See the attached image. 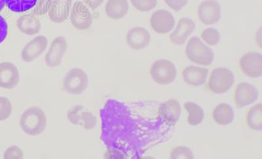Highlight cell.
<instances>
[{
    "label": "cell",
    "mask_w": 262,
    "mask_h": 159,
    "mask_svg": "<svg viewBox=\"0 0 262 159\" xmlns=\"http://www.w3.org/2000/svg\"><path fill=\"white\" fill-rule=\"evenodd\" d=\"M6 6V1L5 0H0V12L3 10Z\"/></svg>",
    "instance_id": "d590c367"
},
{
    "label": "cell",
    "mask_w": 262,
    "mask_h": 159,
    "mask_svg": "<svg viewBox=\"0 0 262 159\" xmlns=\"http://www.w3.org/2000/svg\"><path fill=\"white\" fill-rule=\"evenodd\" d=\"M88 86V74L83 70L77 67L70 70L63 79V88L69 94L81 95Z\"/></svg>",
    "instance_id": "5b68a950"
},
{
    "label": "cell",
    "mask_w": 262,
    "mask_h": 159,
    "mask_svg": "<svg viewBox=\"0 0 262 159\" xmlns=\"http://www.w3.org/2000/svg\"><path fill=\"white\" fill-rule=\"evenodd\" d=\"M201 38L204 40L208 45L214 46L219 43L221 39V34L217 30L209 28L206 29L201 34Z\"/></svg>",
    "instance_id": "4316f807"
},
{
    "label": "cell",
    "mask_w": 262,
    "mask_h": 159,
    "mask_svg": "<svg viewBox=\"0 0 262 159\" xmlns=\"http://www.w3.org/2000/svg\"><path fill=\"white\" fill-rule=\"evenodd\" d=\"M23 151L19 147L14 146L9 147L5 152L4 158L6 159L23 158Z\"/></svg>",
    "instance_id": "1f68e13d"
},
{
    "label": "cell",
    "mask_w": 262,
    "mask_h": 159,
    "mask_svg": "<svg viewBox=\"0 0 262 159\" xmlns=\"http://www.w3.org/2000/svg\"><path fill=\"white\" fill-rule=\"evenodd\" d=\"M258 90L254 86L247 83H241L237 85L234 95L236 106L242 108L253 104L258 100Z\"/></svg>",
    "instance_id": "7c38bea8"
},
{
    "label": "cell",
    "mask_w": 262,
    "mask_h": 159,
    "mask_svg": "<svg viewBox=\"0 0 262 159\" xmlns=\"http://www.w3.org/2000/svg\"><path fill=\"white\" fill-rule=\"evenodd\" d=\"M215 122L221 125H228L233 122L234 111L232 107L228 104H221L215 107L212 113Z\"/></svg>",
    "instance_id": "603a6c76"
},
{
    "label": "cell",
    "mask_w": 262,
    "mask_h": 159,
    "mask_svg": "<svg viewBox=\"0 0 262 159\" xmlns=\"http://www.w3.org/2000/svg\"><path fill=\"white\" fill-rule=\"evenodd\" d=\"M235 83L233 72L225 67L213 70L208 83L209 89L214 94L225 93L232 87Z\"/></svg>",
    "instance_id": "277c9868"
},
{
    "label": "cell",
    "mask_w": 262,
    "mask_h": 159,
    "mask_svg": "<svg viewBox=\"0 0 262 159\" xmlns=\"http://www.w3.org/2000/svg\"><path fill=\"white\" fill-rule=\"evenodd\" d=\"M150 25L154 31L159 34H167L173 29L175 26L174 16L169 11L158 10L151 16Z\"/></svg>",
    "instance_id": "4fadbf2b"
},
{
    "label": "cell",
    "mask_w": 262,
    "mask_h": 159,
    "mask_svg": "<svg viewBox=\"0 0 262 159\" xmlns=\"http://www.w3.org/2000/svg\"><path fill=\"white\" fill-rule=\"evenodd\" d=\"M181 111L180 103L176 100L170 99L160 104L158 117L167 125L174 126L179 121Z\"/></svg>",
    "instance_id": "9a60e30c"
},
{
    "label": "cell",
    "mask_w": 262,
    "mask_h": 159,
    "mask_svg": "<svg viewBox=\"0 0 262 159\" xmlns=\"http://www.w3.org/2000/svg\"><path fill=\"white\" fill-rule=\"evenodd\" d=\"M70 20L76 29L83 31L91 27L93 17L90 9L82 2H76L72 8Z\"/></svg>",
    "instance_id": "52a82bcc"
},
{
    "label": "cell",
    "mask_w": 262,
    "mask_h": 159,
    "mask_svg": "<svg viewBox=\"0 0 262 159\" xmlns=\"http://www.w3.org/2000/svg\"><path fill=\"white\" fill-rule=\"evenodd\" d=\"M170 158L172 159H191L193 158V155L192 151L188 147L181 146L173 149L170 153Z\"/></svg>",
    "instance_id": "f546056e"
},
{
    "label": "cell",
    "mask_w": 262,
    "mask_h": 159,
    "mask_svg": "<svg viewBox=\"0 0 262 159\" xmlns=\"http://www.w3.org/2000/svg\"><path fill=\"white\" fill-rule=\"evenodd\" d=\"M67 117L73 125L80 126L86 130H92L97 125V118L80 105L70 109Z\"/></svg>",
    "instance_id": "ba28073f"
},
{
    "label": "cell",
    "mask_w": 262,
    "mask_h": 159,
    "mask_svg": "<svg viewBox=\"0 0 262 159\" xmlns=\"http://www.w3.org/2000/svg\"><path fill=\"white\" fill-rule=\"evenodd\" d=\"M53 0H37L34 13L37 15L43 16L48 12Z\"/></svg>",
    "instance_id": "4dcf8cb0"
},
{
    "label": "cell",
    "mask_w": 262,
    "mask_h": 159,
    "mask_svg": "<svg viewBox=\"0 0 262 159\" xmlns=\"http://www.w3.org/2000/svg\"><path fill=\"white\" fill-rule=\"evenodd\" d=\"M152 79L160 85H168L175 80L177 69L169 60L162 59L154 63L150 70Z\"/></svg>",
    "instance_id": "8992f818"
},
{
    "label": "cell",
    "mask_w": 262,
    "mask_h": 159,
    "mask_svg": "<svg viewBox=\"0 0 262 159\" xmlns=\"http://www.w3.org/2000/svg\"><path fill=\"white\" fill-rule=\"evenodd\" d=\"M186 54L191 62L198 64L209 65L214 60L212 49L196 37H193L187 44Z\"/></svg>",
    "instance_id": "3957f363"
},
{
    "label": "cell",
    "mask_w": 262,
    "mask_h": 159,
    "mask_svg": "<svg viewBox=\"0 0 262 159\" xmlns=\"http://www.w3.org/2000/svg\"><path fill=\"white\" fill-rule=\"evenodd\" d=\"M239 64L243 73L252 78H259L262 75V56L256 52H250L240 58Z\"/></svg>",
    "instance_id": "30bf717a"
},
{
    "label": "cell",
    "mask_w": 262,
    "mask_h": 159,
    "mask_svg": "<svg viewBox=\"0 0 262 159\" xmlns=\"http://www.w3.org/2000/svg\"><path fill=\"white\" fill-rule=\"evenodd\" d=\"M128 8L127 0H108L105 11L112 19L119 20L127 15Z\"/></svg>",
    "instance_id": "7402d4cb"
},
{
    "label": "cell",
    "mask_w": 262,
    "mask_h": 159,
    "mask_svg": "<svg viewBox=\"0 0 262 159\" xmlns=\"http://www.w3.org/2000/svg\"><path fill=\"white\" fill-rule=\"evenodd\" d=\"M8 8L15 13H24L34 8L37 0H5Z\"/></svg>",
    "instance_id": "484cf974"
},
{
    "label": "cell",
    "mask_w": 262,
    "mask_h": 159,
    "mask_svg": "<svg viewBox=\"0 0 262 159\" xmlns=\"http://www.w3.org/2000/svg\"><path fill=\"white\" fill-rule=\"evenodd\" d=\"M82 1L88 6L89 8L94 11L95 9L99 8L100 5L104 2V0H82Z\"/></svg>",
    "instance_id": "e575fe53"
},
{
    "label": "cell",
    "mask_w": 262,
    "mask_h": 159,
    "mask_svg": "<svg viewBox=\"0 0 262 159\" xmlns=\"http://www.w3.org/2000/svg\"><path fill=\"white\" fill-rule=\"evenodd\" d=\"M247 125L252 130H262V107L260 103L250 109L247 115Z\"/></svg>",
    "instance_id": "d4e9b609"
},
{
    "label": "cell",
    "mask_w": 262,
    "mask_h": 159,
    "mask_svg": "<svg viewBox=\"0 0 262 159\" xmlns=\"http://www.w3.org/2000/svg\"><path fill=\"white\" fill-rule=\"evenodd\" d=\"M151 41L148 31L141 27H136L128 32L127 42L128 46L135 50H140L147 48Z\"/></svg>",
    "instance_id": "d6986e66"
},
{
    "label": "cell",
    "mask_w": 262,
    "mask_h": 159,
    "mask_svg": "<svg viewBox=\"0 0 262 159\" xmlns=\"http://www.w3.org/2000/svg\"><path fill=\"white\" fill-rule=\"evenodd\" d=\"M67 48V41L64 37L59 36L54 39L46 56V65L50 67L60 65Z\"/></svg>",
    "instance_id": "8fae6325"
},
{
    "label": "cell",
    "mask_w": 262,
    "mask_h": 159,
    "mask_svg": "<svg viewBox=\"0 0 262 159\" xmlns=\"http://www.w3.org/2000/svg\"><path fill=\"white\" fill-rule=\"evenodd\" d=\"M48 45V39L46 36H37L23 48L21 58L25 62H32L43 54Z\"/></svg>",
    "instance_id": "5bb4252c"
},
{
    "label": "cell",
    "mask_w": 262,
    "mask_h": 159,
    "mask_svg": "<svg viewBox=\"0 0 262 159\" xmlns=\"http://www.w3.org/2000/svg\"><path fill=\"white\" fill-rule=\"evenodd\" d=\"M134 8L142 12H147L156 8L158 0H130Z\"/></svg>",
    "instance_id": "83f0119b"
},
{
    "label": "cell",
    "mask_w": 262,
    "mask_h": 159,
    "mask_svg": "<svg viewBox=\"0 0 262 159\" xmlns=\"http://www.w3.org/2000/svg\"><path fill=\"white\" fill-rule=\"evenodd\" d=\"M101 139L114 155L112 158H139L143 142L140 126L130 107L125 103L109 99L100 111Z\"/></svg>",
    "instance_id": "6da1fadb"
},
{
    "label": "cell",
    "mask_w": 262,
    "mask_h": 159,
    "mask_svg": "<svg viewBox=\"0 0 262 159\" xmlns=\"http://www.w3.org/2000/svg\"><path fill=\"white\" fill-rule=\"evenodd\" d=\"M20 126L26 134L32 137L42 134L47 127L45 112L39 107H30L21 116Z\"/></svg>",
    "instance_id": "7a4b0ae2"
},
{
    "label": "cell",
    "mask_w": 262,
    "mask_h": 159,
    "mask_svg": "<svg viewBox=\"0 0 262 159\" xmlns=\"http://www.w3.org/2000/svg\"><path fill=\"white\" fill-rule=\"evenodd\" d=\"M198 16L203 24H216L221 18V6L216 0H207L203 2L199 6Z\"/></svg>",
    "instance_id": "9c48e42d"
},
{
    "label": "cell",
    "mask_w": 262,
    "mask_h": 159,
    "mask_svg": "<svg viewBox=\"0 0 262 159\" xmlns=\"http://www.w3.org/2000/svg\"><path fill=\"white\" fill-rule=\"evenodd\" d=\"M166 4L173 10L179 11L188 4V0H165Z\"/></svg>",
    "instance_id": "d6a6232c"
},
{
    "label": "cell",
    "mask_w": 262,
    "mask_h": 159,
    "mask_svg": "<svg viewBox=\"0 0 262 159\" xmlns=\"http://www.w3.org/2000/svg\"><path fill=\"white\" fill-rule=\"evenodd\" d=\"M185 108L188 113V123L191 126H196L202 122L204 119V111L194 102H186Z\"/></svg>",
    "instance_id": "cb8c5ba5"
},
{
    "label": "cell",
    "mask_w": 262,
    "mask_h": 159,
    "mask_svg": "<svg viewBox=\"0 0 262 159\" xmlns=\"http://www.w3.org/2000/svg\"><path fill=\"white\" fill-rule=\"evenodd\" d=\"M72 0H53L48 11L49 19L60 24L69 18Z\"/></svg>",
    "instance_id": "e0dca14e"
},
{
    "label": "cell",
    "mask_w": 262,
    "mask_h": 159,
    "mask_svg": "<svg viewBox=\"0 0 262 159\" xmlns=\"http://www.w3.org/2000/svg\"><path fill=\"white\" fill-rule=\"evenodd\" d=\"M16 26L20 32L29 36L37 34L41 29L40 20L33 15L20 16L16 21Z\"/></svg>",
    "instance_id": "44dd1931"
},
{
    "label": "cell",
    "mask_w": 262,
    "mask_h": 159,
    "mask_svg": "<svg viewBox=\"0 0 262 159\" xmlns=\"http://www.w3.org/2000/svg\"><path fill=\"white\" fill-rule=\"evenodd\" d=\"M195 29V23L192 20L188 18H181L176 29L170 34V41L176 45H183Z\"/></svg>",
    "instance_id": "ac0fdd59"
},
{
    "label": "cell",
    "mask_w": 262,
    "mask_h": 159,
    "mask_svg": "<svg viewBox=\"0 0 262 159\" xmlns=\"http://www.w3.org/2000/svg\"><path fill=\"white\" fill-rule=\"evenodd\" d=\"M8 34V25L3 16L0 15V44L6 39Z\"/></svg>",
    "instance_id": "836d02e7"
},
{
    "label": "cell",
    "mask_w": 262,
    "mask_h": 159,
    "mask_svg": "<svg viewBox=\"0 0 262 159\" xmlns=\"http://www.w3.org/2000/svg\"><path fill=\"white\" fill-rule=\"evenodd\" d=\"M209 74V70L190 65L186 67L182 72L184 80L188 85L201 86L205 84Z\"/></svg>",
    "instance_id": "ffe728a7"
},
{
    "label": "cell",
    "mask_w": 262,
    "mask_h": 159,
    "mask_svg": "<svg viewBox=\"0 0 262 159\" xmlns=\"http://www.w3.org/2000/svg\"><path fill=\"white\" fill-rule=\"evenodd\" d=\"M12 112V104L8 98L0 97V121H6Z\"/></svg>",
    "instance_id": "f1b7e54d"
},
{
    "label": "cell",
    "mask_w": 262,
    "mask_h": 159,
    "mask_svg": "<svg viewBox=\"0 0 262 159\" xmlns=\"http://www.w3.org/2000/svg\"><path fill=\"white\" fill-rule=\"evenodd\" d=\"M19 81V72L15 65L8 62L0 64V87L5 89H13Z\"/></svg>",
    "instance_id": "2e32d148"
}]
</instances>
